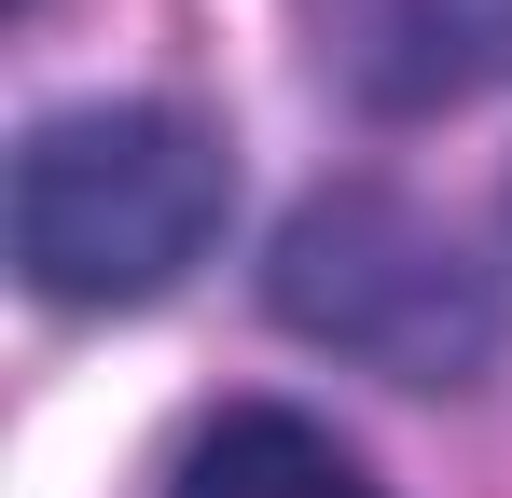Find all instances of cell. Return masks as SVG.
I'll return each instance as SVG.
<instances>
[{
	"mask_svg": "<svg viewBox=\"0 0 512 498\" xmlns=\"http://www.w3.org/2000/svg\"><path fill=\"white\" fill-rule=\"evenodd\" d=\"M236 208L222 139L167 97H84L14 139V263L42 305H153L180 291Z\"/></svg>",
	"mask_w": 512,
	"mask_h": 498,
	"instance_id": "cell-1",
	"label": "cell"
},
{
	"mask_svg": "<svg viewBox=\"0 0 512 498\" xmlns=\"http://www.w3.org/2000/svg\"><path fill=\"white\" fill-rule=\"evenodd\" d=\"M263 291H277V319L305 346H333V360L388 374V388H471L512 346L499 263H471L402 194H305L277 263H263Z\"/></svg>",
	"mask_w": 512,
	"mask_h": 498,
	"instance_id": "cell-2",
	"label": "cell"
},
{
	"mask_svg": "<svg viewBox=\"0 0 512 498\" xmlns=\"http://www.w3.org/2000/svg\"><path fill=\"white\" fill-rule=\"evenodd\" d=\"M167 498H388V485L346 457L319 415H291V402H236V415H208V429L180 443Z\"/></svg>",
	"mask_w": 512,
	"mask_h": 498,
	"instance_id": "cell-3",
	"label": "cell"
}]
</instances>
